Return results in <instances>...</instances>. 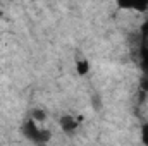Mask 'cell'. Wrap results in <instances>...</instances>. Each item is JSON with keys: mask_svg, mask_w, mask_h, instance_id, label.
I'll use <instances>...</instances> for the list:
<instances>
[{"mask_svg": "<svg viewBox=\"0 0 148 146\" xmlns=\"http://www.w3.org/2000/svg\"><path fill=\"white\" fill-rule=\"evenodd\" d=\"M76 120H74L73 117H62L60 119V127L66 131V132H73L74 129H76Z\"/></svg>", "mask_w": 148, "mask_h": 146, "instance_id": "obj_3", "label": "cell"}, {"mask_svg": "<svg viewBox=\"0 0 148 146\" xmlns=\"http://www.w3.org/2000/svg\"><path fill=\"white\" fill-rule=\"evenodd\" d=\"M24 134H26L29 139H33L35 143H45V141L50 138V134H48L47 131H40V129H38L36 124H35L33 120L26 122V126H24Z\"/></svg>", "mask_w": 148, "mask_h": 146, "instance_id": "obj_1", "label": "cell"}, {"mask_svg": "<svg viewBox=\"0 0 148 146\" xmlns=\"http://www.w3.org/2000/svg\"><path fill=\"white\" fill-rule=\"evenodd\" d=\"M33 117H36V120H43L45 119V113L41 110H36V112H33Z\"/></svg>", "mask_w": 148, "mask_h": 146, "instance_id": "obj_6", "label": "cell"}, {"mask_svg": "<svg viewBox=\"0 0 148 146\" xmlns=\"http://www.w3.org/2000/svg\"><path fill=\"white\" fill-rule=\"evenodd\" d=\"M141 138H143V143L148 145V124L143 126V129H141Z\"/></svg>", "mask_w": 148, "mask_h": 146, "instance_id": "obj_5", "label": "cell"}, {"mask_svg": "<svg viewBox=\"0 0 148 146\" xmlns=\"http://www.w3.org/2000/svg\"><path fill=\"white\" fill-rule=\"evenodd\" d=\"M119 5L124 9H136V10H145L148 7V0H119Z\"/></svg>", "mask_w": 148, "mask_h": 146, "instance_id": "obj_2", "label": "cell"}, {"mask_svg": "<svg viewBox=\"0 0 148 146\" xmlns=\"http://www.w3.org/2000/svg\"><path fill=\"white\" fill-rule=\"evenodd\" d=\"M76 67H77V74H79V76H84V74L90 71V64H88L86 60L77 62V65H76Z\"/></svg>", "mask_w": 148, "mask_h": 146, "instance_id": "obj_4", "label": "cell"}]
</instances>
